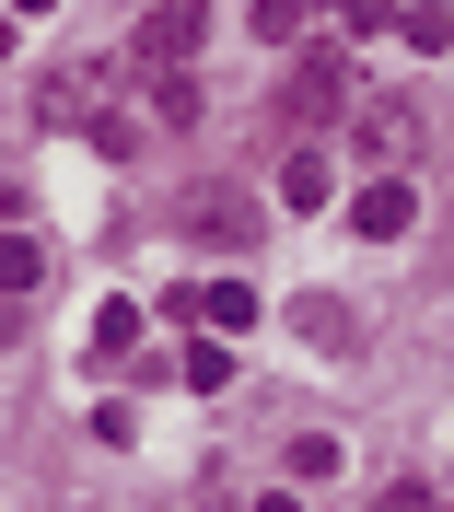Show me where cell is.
I'll use <instances>...</instances> for the list:
<instances>
[{"label": "cell", "instance_id": "8fae6325", "mask_svg": "<svg viewBox=\"0 0 454 512\" xmlns=\"http://www.w3.org/2000/svg\"><path fill=\"white\" fill-rule=\"evenodd\" d=\"M245 24H257V47H292V35H303V0H257Z\"/></svg>", "mask_w": 454, "mask_h": 512}, {"label": "cell", "instance_id": "30bf717a", "mask_svg": "<svg viewBox=\"0 0 454 512\" xmlns=\"http://www.w3.org/2000/svg\"><path fill=\"white\" fill-rule=\"evenodd\" d=\"M198 326H257V291L245 280H198Z\"/></svg>", "mask_w": 454, "mask_h": 512}, {"label": "cell", "instance_id": "8992f818", "mask_svg": "<svg viewBox=\"0 0 454 512\" xmlns=\"http://www.w3.org/2000/svg\"><path fill=\"white\" fill-rule=\"evenodd\" d=\"M280 198H292V210H326V198H338V163H326L315 140H303V152L280 163Z\"/></svg>", "mask_w": 454, "mask_h": 512}, {"label": "cell", "instance_id": "9c48e42d", "mask_svg": "<svg viewBox=\"0 0 454 512\" xmlns=\"http://www.w3.org/2000/svg\"><path fill=\"white\" fill-rule=\"evenodd\" d=\"M198 233H222V245H245V233H257V198L210 187V198H198Z\"/></svg>", "mask_w": 454, "mask_h": 512}, {"label": "cell", "instance_id": "52a82bcc", "mask_svg": "<svg viewBox=\"0 0 454 512\" xmlns=\"http://www.w3.org/2000/svg\"><path fill=\"white\" fill-rule=\"evenodd\" d=\"M12 291H47V245H35V233H0V303H12Z\"/></svg>", "mask_w": 454, "mask_h": 512}, {"label": "cell", "instance_id": "7a4b0ae2", "mask_svg": "<svg viewBox=\"0 0 454 512\" xmlns=\"http://www.w3.org/2000/svg\"><path fill=\"white\" fill-rule=\"evenodd\" d=\"M198 47H210V0H152V12H140V47H129V59H140V70H187Z\"/></svg>", "mask_w": 454, "mask_h": 512}, {"label": "cell", "instance_id": "ba28073f", "mask_svg": "<svg viewBox=\"0 0 454 512\" xmlns=\"http://www.w3.org/2000/svg\"><path fill=\"white\" fill-rule=\"evenodd\" d=\"M129 350H140V303L105 291V303H94V361H129Z\"/></svg>", "mask_w": 454, "mask_h": 512}, {"label": "cell", "instance_id": "6da1fadb", "mask_svg": "<svg viewBox=\"0 0 454 512\" xmlns=\"http://www.w3.org/2000/svg\"><path fill=\"white\" fill-rule=\"evenodd\" d=\"M117 70H129V59H70V70H47V82H35V117H47V128H105Z\"/></svg>", "mask_w": 454, "mask_h": 512}, {"label": "cell", "instance_id": "277c9868", "mask_svg": "<svg viewBox=\"0 0 454 512\" xmlns=\"http://www.w3.org/2000/svg\"><path fill=\"white\" fill-rule=\"evenodd\" d=\"M350 140H361L373 163H396V175H408V152H420V128H408V105H385V94H361V105H350Z\"/></svg>", "mask_w": 454, "mask_h": 512}, {"label": "cell", "instance_id": "5b68a950", "mask_svg": "<svg viewBox=\"0 0 454 512\" xmlns=\"http://www.w3.org/2000/svg\"><path fill=\"white\" fill-rule=\"evenodd\" d=\"M280 105H292V117H338V105H350V70L326 59V47H303V70L280 82Z\"/></svg>", "mask_w": 454, "mask_h": 512}, {"label": "cell", "instance_id": "5bb4252c", "mask_svg": "<svg viewBox=\"0 0 454 512\" xmlns=\"http://www.w3.org/2000/svg\"><path fill=\"white\" fill-rule=\"evenodd\" d=\"M0 12H24V24H47V12H59V0H0Z\"/></svg>", "mask_w": 454, "mask_h": 512}, {"label": "cell", "instance_id": "4fadbf2b", "mask_svg": "<svg viewBox=\"0 0 454 512\" xmlns=\"http://www.w3.org/2000/svg\"><path fill=\"white\" fill-rule=\"evenodd\" d=\"M373 512H431V489H408V478H396V489H385Z\"/></svg>", "mask_w": 454, "mask_h": 512}, {"label": "cell", "instance_id": "7c38bea8", "mask_svg": "<svg viewBox=\"0 0 454 512\" xmlns=\"http://www.w3.org/2000/svg\"><path fill=\"white\" fill-rule=\"evenodd\" d=\"M292 478H303V489L338 478V443H326V431H292Z\"/></svg>", "mask_w": 454, "mask_h": 512}, {"label": "cell", "instance_id": "3957f363", "mask_svg": "<svg viewBox=\"0 0 454 512\" xmlns=\"http://www.w3.org/2000/svg\"><path fill=\"white\" fill-rule=\"evenodd\" d=\"M408 222H420V187H408V175L385 163V175H373V187L350 198V233H361V245H396Z\"/></svg>", "mask_w": 454, "mask_h": 512}, {"label": "cell", "instance_id": "9a60e30c", "mask_svg": "<svg viewBox=\"0 0 454 512\" xmlns=\"http://www.w3.org/2000/svg\"><path fill=\"white\" fill-rule=\"evenodd\" d=\"M12 24H24V12H0V59H12Z\"/></svg>", "mask_w": 454, "mask_h": 512}]
</instances>
